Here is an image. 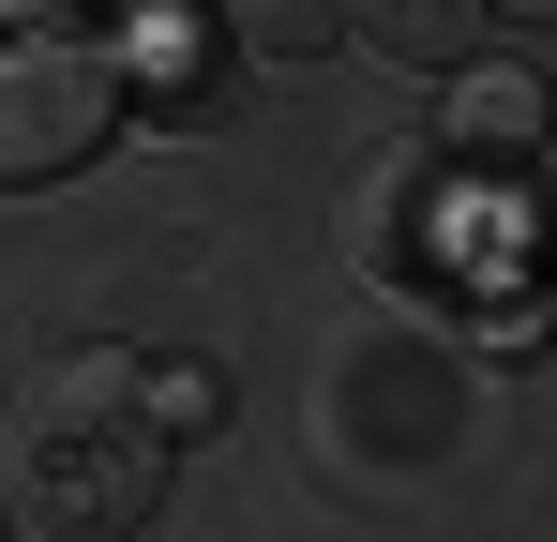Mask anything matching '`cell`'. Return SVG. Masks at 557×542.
<instances>
[{"label": "cell", "mask_w": 557, "mask_h": 542, "mask_svg": "<svg viewBox=\"0 0 557 542\" xmlns=\"http://www.w3.org/2000/svg\"><path fill=\"white\" fill-rule=\"evenodd\" d=\"M166 407H151V377L136 361H46L30 392H15V513L46 542H136L151 513H166Z\"/></svg>", "instance_id": "obj_1"}, {"label": "cell", "mask_w": 557, "mask_h": 542, "mask_svg": "<svg viewBox=\"0 0 557 542\" xmlns=\"http://www.w3.org/2000/svg\"><path fill=\"white\" fill-rule=\"evenodd\" d=\"M317 452H332V482H422V467H453L467 452V361L437 332H407V317H347L332 361H317Z\"/></svg>", "instance_id": "obj_2"}, {"label": "cell", "mask_w": 557, "mask_h": 542, "mask_svg": "<svg viewBox=\"0 0 557 542\" xmlns=\"http://www.w3.org/2000/svg\"><path fill=\"white\" fill-rule=\"evenodd\" d=\"M121 61L106 46H76V30H15L0 46V181H76L121 136Z\"/></svg>", "instance_id": "obj_3"}, {"label": "cell", "mask_w": 557, "mask_h": 542, "mask_svg": "<svg viewBox=\"0 0 557 542\" xmlns=\"http://www.w3.org/2000/svg\"><path fill=\"white\" fill-rule=\"evenodd\" d=\"M347 271H376V286H437V271H467L482 286V226H467V196L437 151H392V167L347 181Z\"/></svg>", "instance_id": "obj_4"}, {"label": "cell", "mask_w": 557, "mask_h": 542, "mask_svg": "<svg viewBox=\"0 0 557 542\" xmlns=\"http://www.w3.org/2000/svg\"><path fill=\"white\" fill-rule=\"evenodd\" d=\"M437 136H453V151H543V136H557V90L528 76V61H467L453 106H437Z\"/></svg>", "instance_id": "obj_5"}, {"label": "cell", "mask_w": 557, "mask_h": 542, "mask_svg": "<svg viewBox=\"0 0 557 542\" xmlns=\"http://www.w3.org/2000/svg\"><path fill=\"white\" fill-rule=\"evenodd\" d=\"M482 15H497V0H347V30H362L376 61H407V76H467Z\"/></svg>", "instance_id": "obj_6"}, {"label": "cell", "mask_w": 557, "mask_h": 542, "mask_svg": "<svg viewBox=\"0 0 557 542\" xmlns=\"http://www.w3.org/2000/svg\"><path fill=\"white\" fill-rule=\"evenodd\" d=\"M211 30L242 61H332L347 46V0H211Z\"/></svg>", "instance_id": "obj_7"}, {"label": "cell", "mask_w": 557, "mask_h": 542, "mask_svg": "<svg viewBox=\"0 0 557 542\" xmlns=\"http://www.w3.org/2000/svg\"><path fill=\"white\" fill-rule=\"evenodd\" d=\"M497 15H528V30H557V0H497Z\"/></svg>", "instance_id": "obj_8"}, {"label": "cell", "mask_w": 557, "mask_h": 542, "mask_svg": "<svg viewBox=\"0 0 557 542\" xmlns=\"http://www.w3.org/2000/svg\"><path fill=\"white\" fill-rule=\"evenodd\" d=\"M30 15H61V0H30Z\"/></svg>", "instance_id": "obj_9"}]
</instances>
